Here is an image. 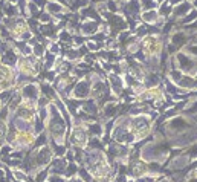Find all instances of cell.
Listing matches in <instances>:
<instances>
[{
	"mask_svg": "<svg viewBox=\"0 0 197 182\" xmlns=\"http://www.w3.org/2000/svg\"><path fill=\"white\" fill-rule=\"evenodd\" d=\"M23 97L29 98V100H35L38 97V89L35 87L34 84H28V86H24L23 89Z\"/></svg>",
	"mask_w": 197,
	"mask_h": 182,
	"instance_id": "cell-5",
	"label": "cell"
},
{
	"mask_svg": "<svg viewBox=\"0 0 197 182\" xmlns=\"http://www.w3.org/2000/svg\"><path fill=\"white\" fill-rule=\"evenodd\" d=\"M177 60L180 61V68L182 69H185V70H193V69H194V61L189 57H186L184 54H179V55H177Z\"/></svg>",
	"mask_w": 197,
	"mask_h": 182,
	"instance_id": "cell-4",
	"label": "cell"
},
{
	"mask_svg": "<svg viewBox=\"0 0 197 182\" xmlns=\"http://www.w3.org/2000/svg\"><path fill=\"white\" fill-rule=\"evenodd\" d=\"M170 77H171V80H173L174 83H177V84H179V81L182 80V74H180L179 70H173V72L170 74Z\"/></svg>",
	"mask_w": 197,
	"mask_h": 182,
	"instance_id": "cell-14",
	"label": "cell"
},
{
	"mask_svg": "<svg viewBox=\"0 0 197 182\" xmlns=\"http://www.w3.org/2000/svg\"><path fill=\"white\" fill-rule=\"evenodd\" d=\"M144 6H145L147 9H150V8L154 6V2H153V0H144Z\"/></svg>",
	"mask_w": 197,
	"mask_h": 182,
	"instance_id": "cell-28",
	"label": "cell"
},
{
	"mask_svg": "<svg viewBox=\"0 0 197 182\" xmlns=\"http://www.w3.org/2000/svg\"><path fill=\"white\" fill-rule=\"evenodd\" d=\"M168 12H170V6H167V5H165V6H162V8H161V14L167 15Z\"/></svg>",
	"mask_w": 197,
	"mask_h": 182,
	"instance_id": "cell-31",
	"label": "cell"
},
{
	"mask_svg": "<svg viewBox=\"0 0 197 182\" xmlns=\"http://www.w3.org/2000/svg\"><path fill=\"white\" fill-rule=\"evenodd\" d=\"M173 43H174V45H179V46L185 45V43H186V37L182 34V32H177V34L173 37Z\"/></svg>",
	"mask_w": 197,
	"mask_h": 182,
	"instance_id": "cell-11",
	"label": "cell"
},
{
	"mask_svg": "<svg viewBox=\"0 0 197 182\" xmlns=\"http://www.w3.org/2000/svg\"><path fill=\"white\" fill-rule=\"evenodd\" d=\"M41 91L45 92V95H47V97H52V95H54V91H52L47 84H43V86H41Z\"/></svg>",
	"mask_w": 197,
	"mask_h": 182,
	"instance_id": "cell-21",
	"label": "cell"
},
{
	"mask_svg": "<svg viewBox=\"0 0 197 182\" xmlns=\"http://www.w3.org/2000/svg\"><path fill=\"white\" fill-rule=\"evenodd\" d=\"M194 95H196V97H197V92H196V93H194Z\"/></svg>",
	"mask_w": 197,
	"mask_h": 182,
	"instance_id": "cell-34",
	"label": "cell"
},
{
	"mask_svg": "<svg viewBox=\"0 0 197 182\" xmlns=\"http://www.w3.org/2000/svg\"><path fill=\"white\" fill-rule=\"evenodd\" d=\"M90 182H96V181H90Z\"/></svg>",
	"mask_w": 197,
	"mask_h": 182,
	"instance_id": "cell-36",
	"label": "cell"
},
{
	"mask_svg": "<svg viewBox=\"0 0 197 182\" xmlns=\"http://www.w3.org/2000/svg\"><path fill=\"white\" fill-rule=\"evenodd\" d=\"M89 92H90L89 83H87V81H81V83H78V84L75 86V89H73V95H75L77 98H86Z\"/></svg>",
	"mask_w": 197,
	"mask_h": 182,
	"instance_id": "cell-2",
	"label": "cell"
},
{
	"mask_svg": "<svg viewBox=\"0 0 197 182\" xmlns=\"http://www.w3.org/2000/svg\"><path fill=\"white\" fill-rule=\"evenodd\" d=\"M148 80H150V81H147V84H148V86H154V84H157V83H159L156 75H151V77H148Z\"/></svg>",
	"mask_w": 197,
	"mask_h": 182,
	"instance_id": "cell-25",
	"label": "cell"
},
{
	"mask_svg": "<svg viewBox=\"0 0 197 182\" xmlns=\"http://www.w3.org/2000/svg\"><path fill=\"white\" fill-rule=\"evenodd\" d=\"M46 176H47V170L40 171V173L37 174V178H35V182H45L46 181Z\"/></svg>",
	"mask_w": 197,
	"mask_h": 182,
	"instance_id": "cell-16",
	"label": "cell"
},
{
	"mask_svg": "<svg viewBox=\"0 0 197 182\" xmlns=\"http://www.w3.org/2000/svg\"><path fill=\"white\" fill-rule=\"evenodd\" d=\"M84 110H86V112H92V113H95V112H96V107H95L93 102H86V104H84Z\"/></svg>",
	"mask_w": 197,
	"mask_h": 182,
	"instance_id": "cell-18",
	"label": "cell"
},
{
	"mask_svg": "<svg viewBox=\"0 0 197 182\" xmlns=\"http://www.w3.org/2000/svg\"><path fill=\"white\" fill-rule=\"evenodd\" d=\"M72 142L75 144H84L86 142V133H84V130L81 129H77L75 130V133H73V138H72Z\"/></svg>",
	"mask_w": 197,
	"mask_h": 182,
	"instance_id": "cell-7",
	"label": "cell"
},
{
	"mask_svg": "<svg viewBox=\"0 0 197 182\" xmlns=\"http://www.w3.org/2000/svg\"><path fill=\"white\" fill-rule=\"evenodd\" d=\"M196 6H197V0H196Z\"/></svg>",
	"mask_w": 197,
	"mask_h": 182,
	"instance_id": "cell-35",
	"label": "cell"
},
{
	"mask_svg": "<svg viewBox=\"0 0 197 182\" xmlns=\"http://www.w3.org/2000/svg\"><path fill=\"white\" fill-rule=\"evenodd\" d=\"M161 182H168V181H161Z\"/></svg>",
	"mask_w": 197,
	"mask_h": 182,
	"instance_id": "cell-33",
	"label": "cell"
},
{
	"mask_svg": "<svg viewBox=\"0 0 197 182\" xmlns=\"http://www.w3.org/2000/svg\"><path fill=\"white\" fill-rule=\"evenodd\" d=\"M14 176H15V178H17V181H26V174H24L23 171H14Z\"/></svg>",
	"mask_w": 197,
	"mask_h": 182,
	"instance_id": "cell-20",
	"label": "cell"
},
{
	"mask_svg": "<svg viewBox=\"0 0 197 182\" xmlns=\"http://www.w3.org/2000/svg\"><path fill=\"white\" fill-rule=\"evenodd\" d=\"M186 156H188L189 159H194V158H197V144L193 148H191L188 153H186Z\"/></svg>",
	"mask_w": 197,
	"mask_h": 182,
	"instance_id": "cell-19",
	"label": "cell"
},
{
	"mask_svg": "<svg viewBox=\"0 0 197 182\" xmlns=\"http://www.w3.org/2000/svg\"><path fill=\"white\" fill-rule=\"evenodd\" d=\"M196 84H197V81L193 80L191 77H182V80L179 81V86L184 87V89H185V87H194Z\"/></svg>",
	"mask_w": 197,
	"mask_h": 182,
	"instance_id": "cell-8",
	"label": "cell"
},
{
	"mask_svg": "<svg viewBox=\"0 0 197 182\" xmlns=\"http://www.w3.org/2000/svg\"><path fill=\"white\" fill-rule=\"evenodd\" d=\"M189 113H197V102H194V106H191V107H188L186 109Z\"/></svg>",
	"mask_w": 197,
	"mask_h": 182,
	"instance_id": "cell-29",
	"label": "cell"
},
{
	"mask_svg": "<svg viewBox=\"0 0 197 182\" xmlns=\"http://www.w3.org/2000/svg\"><path fill=\"white\" fill-rule=\"evenodd\" d=\"M35 54H37V55H41V54H43V46H40V45H37L35 46Z\"/></svg>",
	"mask_w": 197,
	"mask_h": 182,
	"instance_id": "cell-30",
	"label": "cell"
},
{
	"mask_svg": "<svg viewBox=\"0 0 197 182\" xmlns=\"http://www.w3.org/2000/svg\"><path fill=\"white\" fill-rule=\"evenodd\" d=\"M49 170H51L52 174H63V173H66V170H67V162H66V159H63V158H57V159L52 161Z\"/></svg>",
	"mask_w": 197,
	"mask_h": 182,
	"instance_id": "cell-1",
	"label": "cell"
},
{
	"mask_svg": "<svg viewBox=\"0 0 197 182\" xmlns=\"http://www.w3.org/2000/svg\"><path fill=\"white\" fill-rule=\"evenodd\" d=\"M144 20L145 22H154L156 20V12H147V14H144Z\"/></svg>",
	"mask_w": 197,
	"mask_h": 182,
	"instance_id": "cell-17",
	"label": "cell"
},
{
	"mask_svg": "<svg viewBox=\"0 0 197 182\" xmlns=\"http://www.w3.org/2000/svg\"><path fill=\"white\" fill-rule=\"evenodd\" d=\"M49 182H64V178H61L60 174H54V176H49Z\"/></svg>",
	"mask_w": 197,
	"mask_h": 182,
	"instance_id": "cell-23",
	"label": "cell"
},
{
	"mask_svg": "<svg viewBox=\"0 0 197 182\" xmlns=\"http://www.w3.org/2000/svg\"><path fill=\"white\" fill-rule=\"evenodd\" d=\"M5 133H6V127H5V124L0 121V141L5 138Z\"/></svg>",
	"mask_w": 197,
	"mask_h": 182,
	"instance_id": "cell-26",
	"label": "cell"
},
{
	"mask_svg": "<svg viewBox=\"0 0 197 182\" xmlns=\"http://www.w3.org/2000/svg\"><path fill=\"white\" fill-rule=\"evenodd\" d=\"M77 171H78V167H77V165H75L73 162H70L69 165H67L66 174H67V176H72V174H73V173H77Z\"/></svg>",
	"mask_w": 197,
	"mask_h": 182,
	"instance_id": "cell-15",
	"label": "cell"
},
{
	"mask_svg": "<svg viewBox=\"0 0 197 182\" xmlns=\"http://www.w3.org/2000/svg\"><path fill=\"white\" fill-rule=\"evenodd\" d=\"M110 83H112V89L115 91V93H121L122 91V81L119 80L118 75H110Z\"/></svg>",
	"mask_w": 197,
	"mask_h": 182,
	"instance_id": "cell-6",
	"label": "cell"
},
{
	"mask_svg": "<svg viewBox=\"0 0 197 182\" xmlns=\"http://www.w3.org/2000/svg\"><path fill=\"white\" fill-rule=\"evenodd\" d=\"M11 95H12V92H11V91L2 92V93H0V101H6V100H8V98H9Z\"/></svg>",
	"mask_w": 197,
	"mask_h": 182,
	"instance_id": "cell-24",
	"label": "cell"
},
{
	"mask_svg": "<svg viewBox=\"0 0 197 182\" xmlns=\"http://www.w3.org/2000/svg\"><path fill=\"white\" fill-rule=\"evenodd\" d=\"M196 17H197V12H196V11H193L191 14H189V15H186L185 19H184V23H189V22H193V20L196 19Z\"/></svg>",
	"mask_w": 197,
	"mask_h": 182,
	"instance_id": "cell-22",
	"label": "cell"
},
{
	"mask_svg": "<svg viewBox=\"0 0 197 182\" xmlns=\"http://www.w3.org/2000/svg\"><path fill=\"white\" fill-rule=\"evenodd\" d=\"M89 132L93 133V135H101L103 133V129H101V125L99 124H93L89 127Z\"/></svg>",
	"mask_w": 197,
	"mask_h": 182,
	"instance_id": "cell-13",
	"label": "cell"
},
{
	"mask_svg": "<svg viewBox=\"0 0 197 182\" xmlns=\"http://www.w3.org/2000/svg\"><path fill=\"white\" fill-rule=\"evenodd\" d=\"M196 176H197V170H196Z\"/></svg>",
	"mask_w": 197,
	"mask_h": 182,
	"instance_id": "cell-37",
	"label": "cell"
},
{
	"mask_svg": "<svg viewBox=\"0 0 197 182\" xmlns=\"http://www.w3.org/2000/svg\"><path fill=\"white\" fill-rule=\"evenodd\" d=\"M188 161H189V158H186V156H177L171 162V170L180 171L182 168H185V165H188Z\"/></svg>",
	"mask_w": 197,
	"mask_h": 182,
	"instance_id": "cell-3",
	"label": "cell"
},
{
	"mask_svg": "<svg viewBox=\"0 0 197 182\" xmlns=\"http://www.w3.org/2000/svg\"><path fill=\"white\" fill-rule=\"evenodd\" d=\"M189 8H191V5L189 3H182L176 11H174V14L176 15H180V14H184V12H186V11H189Z\"/></svg>",
	"mask_w": 197,
	"mask_h": 182,
	"instance_id": "cell-12",
	"label": "cell"
},
{
	"mask_svg": "<svg viewBox=\"0 0 197 182\" xmlns=\"http://www.w3.org/2000/svg\"><path fill=\"white\" fill-rule=\"evenodd\" d=\"M2 61L6 63V64H14V63H15V55H14V52H12V51H8V52L3 55Z\"/></svg>",
	"mask_w": 197,
	"mask_h": 182,
	"instance_id": "cell-9",
	"label": "cell"
},
{
	"mask_svg": "<svg viewBox=\"0 0 197 182\" xmlns=\"http://www.w3.org/2000/svg\"><path fill=\"white\" fill-rule=\"evenodd\" d=\"M83 32L84 34H95L96 32V23H86L83 26Z\"/></svg>",
	"mask_w": 197,
	"mask_h": 182,
	"instance_id": "cell-10",
	"label": "cell"
},
{
	"mask_svg": "<svg viewBox=\"0 0 197 182\" xmlns=\"http://www.w3.org/2000/svg\"><path fill=\"white\" fill-rule=\"evenodd\" d=\"M60 9H61V8H60V5H57V3H51V5H49V11L58 12Z\"/></svg>",
	"mask_w": 197,
	"mask_h": 182,
	"instance_id": "cell-27",
	"label": "cell"
},
{
	"mask_svg": "<svg viewBox=\"0 0 197 182\" xmlns=\"http://www.w3.org/2000/svg\"><path fill=\"white\" fill-rule=\"evenodd\" d=\"M188 51H189V52H193V54H196V55H197V46H191V47H188Z\"/></svg>",
	"mask_w": 197,
	"mask_h": 182,
	"instance_id": "cell-32",
	"label": "cell"
}]
</instances>
